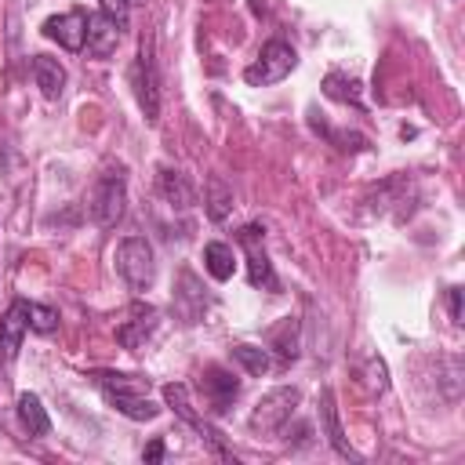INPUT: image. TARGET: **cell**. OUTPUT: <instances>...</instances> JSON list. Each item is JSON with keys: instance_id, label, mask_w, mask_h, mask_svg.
Segmentation results:
<instances>
[{"instance_id": "1", "label": "cell", "mask_w": 465, "mask_h": 465, "mask_svg": "<svg viewBox=\"0 0 465 465\" xmlns=\"http://www.w3.org/2000/svg\"><path fill=\"white\" fill-rule=\"evenodd\" d=\"M91 378H94V385L102 389L105 403H109L113 411H120L124 418H131V421H149V418L160 414V407L149 400V381H142V378H134V374H116V371H94Z\"/></svg>"}, {"instance_id": "2", "label": "cell", "mask_w": 465, "mask_h": 465, "mask_svg": "<svg viewBox=\"0 0 465 465\" xmlns=\"http://www.w3.org/2000/svg\"><path fill=\"white\" fill-rule=\"evenodd\" d=\"M116 272H120V280H124L134 294L149 291L153 280H156V254H153V243H149L145 236H124V240L116 243Z\"/></svg>"}, {"instance_id": "3", "label": "cell", "mask_w": 465, "mask_h": 465, "mask_svg": "<svg viewBox=\"0 0 465 465\" xmlns=\"http://www.w3.org/2000/svg\"><path fill=\"white\" fill-rule=\"evenodd\" d=\"M124 211H127V182H124V171H105L94 182L91 196H87V214H91L94 225L109 229V225H116L124 218Z\"/></svg>"}, {"instance_id": "4", "label": "cell", "mask_w": 465, "mask_h": 465, "mask_svg": "<svg viewBox=\"0 0 465 465\" xmlns=\"http://www.w3.org/2000/svg\"><path fill=\"white\" fill-rule=\"evenodd\" d=\"M294 65H298V51L287 40H269V44H262L258 58L243 69V80L251 87H269V84H280L283 76H291Z\"/></svg>"}, {"instance_id": "5", "label": "cell", "mask_w": 465, "mask_h": 465, "mask_svg": "<svg viewBox=\"0 0 465 465\" xmlns=\"http://www.w3.org/2000/svg\"><path fill=\"white\" fill-rule=\"evenodd\" d=\"M298 400H302V392H298L294 385L269 389V392L254 403V411H251V429H254V432H262V436L280 432V429L291 421V414H294Z\"/></svg>"}, {"instance_id": "6", "label": "cell", "mask_w": 465, "mask_h": 465, "mask_svg": "<svg viewBox=\"0 0 465 465\" xmlns=\"http://www.w3.org/2000/svg\"><path fill=\"white\" fill-rule=\"evenodd\" d=\"M131 87L138 98V109L145 113L149 124L160 120V76H156V62H153V40H142L138 58L131 65Z\"/></svg>"}, {"instance_id": "7", "label": "cell", "mask_w": 465, "mask_h": 465, "mask_svg": "<svg viewBox=\"0 0 465 465\" xmlns=\"http://www.w3.org/2000/svg\"><path fill=\"white\" fill-rule=\"evenodd\" d=\"M163 400H167V407H174V414H178V418H185V421L200 432V440L211 447V454H218V458L232 461V454H229V450H225V443H222V432H218V429H211V425L193 411V403H189V389H185V385H178V381L163 385Z\"/></svg>"}, {"instance_id": "8", "label": "cell", "mask_w": 465, "mask_h": 465, "mask_svg": "<svg viewBox=\"0 0 465 465\" xmlns=\"http://www.w3.org/2000/svg\"><path fill=\"white\" fill-rule=\"evenodd\" d=\"M262 225H243L240 232H236V240H240V247L247 251V280H251V287H265V291H276V272H272V265H269V254H265V247H262Z\"/></svg>"}, {"instance_id": "9", "label": "cell", "mask_w": 465, "mask_h": 465, "mask_svg": "<svg viewBox=\"0 0 465 465\" xmlns=\"http://www.w3.org/2000/svg\"><path fill=\"white\" fill-rule=\"evenodd\" d=\"M200 389H203L207 407H211L214 414H222V411H229V407L236 403V396H240V378H232L225 367H207L203 378H200Z\"/></svg>"}, {"instance_id": "10", "label": "cell", "mask_w": 465, "mask_h": 465, "mask_svg": "<svg viewBox=\"0 0 465 465\" xmlns=\"http://www.w3.org/2000/svg\"><path fill=\"white\" fill-rule=\"evenodd\" d=\"M44 36L58 40L65 51H80L87 40V15L84 11H65V15H51L44 22Z\"/></svg>"}, {"instance_id": "11", "label": "cell", "mask_w": 465, "mask_h": 465, "mask_svg": "<svg viewBox=\"0 0 465 465\" xmlns=\"http://www.w3.org/2000/svg\"><path fill=\"white\" fill-rule=\"evenodd\" d=\"M25 331H29V302H25V298H15L11 309L0 316V349H4L7 360L18 356Z\"/></svg>"}, {"instance_id": "12", "label": "cell", "mask_w": 465, "mask_h": 465, "mask_svg": "<svg viewBox=\"0 0 465 465\" xmlns=\"http://www.w3.org/2000/svg\"><path fill=\"white\" fill-rule=\"evenodd\" d=\"M120 25L105 15V11H94V15H87V54H94V58H109L113 51H116V44H120Z\"/></svg>"}, {"instance_id": "13", "label": "cell", "mask_w": 465, "mask_h": 465, "mask_svg": "<svg viewBox=\"0 0 465 465\" xmlns=\"http://www.w3.org/2000/svg\"><path fill=\"white\" fill-rule=\"evenodd\" d=\"M156 323H160V320H156V309H149V305H145V309L134 305V309H131V320L116 327V341H120L124 349H142L145 338L156 331Z\"/></svg>"}, {"instance_id": "14", "label": "cell", "mask_w": 465, "mask_h": 465, "mask_svg": "<svg viewBox=\"0 0 465 465\" xmlns=\"http://www.w3.org/2000/svg\"><path fill=\"white\" fill-rule=\"evenodd\" d=\"M33 80L40 87V94L47 102H58L62 91H65V69L58 58H47V54H33Z\"/></svg>"}, {"instance_id": "15", "label": "cell", "mask_w": 465, "mask_h": 465, "mask_svg": "<svg viewBox=\"0 0 465 465\" xmlns=\"http://www.w3.org/2000/svg\"><path fill=\"white\" fill-rule=\"evenodd\" d=\"M156 189H160V196H163L171 207H193V203H196V189H193L189 178H185L182 171H174V167H160V171H156Z\"/></svg>"}, {"instance_id": "16", "label": "cell", "mask_w": 465, "mask_h": 465, "mask_svg": "<svg viewBox=\"0 0 465 465\" xmlns=\"http://www.w3.org/2000/svg\"><path fill=\"white\" fill-rule=\"evenodd\" d=\"M320 414H323V432H327V440H331V447L341 454V458H356V450L349 447V440H345V432H341V421H338V407H334V392L331 389H323L320 392Z\"/></svg>"}, {"instance_id": "17", "label": "cell", "mask_w": 465, "mask_h": 465, "mask_svg": "<svg viewBox=\"0 0 465 465\" xmlns=\"http://www.w3.org/2000/svg\"><path fill=\"white\" fill-rule=\"evenodd\" d=\"M203 207H207V218H211V222H225V218L232 214V189L225 185V178H218V174L207 178Z\"/></svg>"}, {"instance_id": "18", "label": "cell", "mask_w": 465, "mask_h": 465, "mask_svg": "<svg viewBox=\"0 0 465 465\" xmlns=\"http://www.w3.org/2000/svg\"><path fill=\"white\" fill-rule=\"evenodd\" d=\"M203 269H207L218 283L232 280V272H236V254H232V247L222 243V240H211V243L203 247Z\"/></svg>"}, {"instance_id": "19", "label": "cell", "mask_w": 465, "mask_h": 465, "mask_svg": "<svg viewBox=\"0 0 465 465\" xmlns=\"http://www.w3.org/2000/svg\"><path fill=\"white\" fill-rule=\"evenodd\" d=\"M18 418H22V429L29 436H47L51 432V418H47L40 396H33V392H22L18 396Z\"/></svg>"}, {"instance_id": "20", "label": "cell", "mask_w": 465, "mask_h": 465, "mask_svg": "<svg viewBox=\"0 0 465 465\" xmlns=\"http://www.w3.org/2000/svg\"><path fill=\"white\" fill-rule=\"evenodd\" d=\"M323 94L341 102V105H363V94H360V80L349 76V73H327L323 76Z\"/></svg>"}, {"instance_id": "21", "label": "cell", "mask_w": 465, "mask_h": 465, "mask_svg": "<svg viewBox=\"0 0 465 465\" xmlns=\"http://www.w3.org/2000/svg\"><path fill=\"white\" fill-rule=\"evenodd\" d=\"M232 360H236V363H240L247 374H254V378H262V374L272 367L269 352H265V349H258V345H247V341L232 345Z\"/></svg>"}, {"instance_id": "22", "label": "cell", "mask_w": 465, "mask_h": 465, "mask_svg": "<svg viewBox=\"0 0 465 465\" xmlns=\"http://www.w3.org/2000/svg\"><path fill=\"white\" fill-rule=\"evenodd\" d=\"M312 127H316L320 134H327L341 153H363V149H367V138H363L360 131H331V127H327L323 120H316V116H312Z\"/></svg>"}, {"instance_id": "23", "label": "cell", "mask_w": 465, "mask_h": 465, "mask_svg": "<svg viewBox=\"0 0 465 465\" xmlns=\"http://www.w3.org/2000/svg\"><path fill=\"white\" fill-rule=\"evenodd\" d=\"M29 331H36V334L58 331V309L40 305V302H29Z\"/></svg>"}, {"instance_id": "24", "label": "cell", "mask_w": 465, "mask_h": 465, "mask_svg": "<svg viewBox=\"0 0 465 465\" xmlns=\"http://www.w3.org/2000/svg\"><path fill=\"white\" fill-rule=\"evenodd\" d=\"M294 320H283L276 331H272V345H280V356L283 360H294L298 356V338H294Z\"/></svg>"}, {"instance_id": "25", "label": "cell", "mask_w": 465, "mask_h": 465, "mask_svg": "<svg viewBox=\"0 0 465 465\" xmlns=\"http://www.w3.org/2000/svg\"><path fill=\"white\" fill-rule=\"evenodd\" d=\"M363 378H367V389H371V392H385V389H389V367H385V360H381V356H367Z\"/></svg>"}, {"instance_id": "26", "label": "cell", "mask_w": 465, "mask_h": 465, "mask_svg": "<svg viewBox=\"0 0 465 465\" xmlns=\"http://www.w3.org/2000/svg\"><path fill=\"white\" fill-rule=\"evenodd\" d=\"M102 11H105L120 29H127V11H131L127 0H102Z\"/></svg>"}, {"instance_id": "27", "label": "cell", "mask_w": 465, "mask_h": 465, "mask_svg": "<svg viewBox=\"0 0 465 465\" xmlns=\"http://www.w3.org/2000/svg\"><path fill=\"white\" fill-rule=\"evenodd\" d=\"M163 454H167V447H163V440L156 436V440H149V443H145V450H142V461L156 465V461H163Z\"/></svg>"}, {"instance_id": "28", "label": "cell", "mask_w": 465, "mask_h": 465, "mask_svg": "<svg viewBox=\"0 0 465 465\" xmlns=\"http://www.w3.org/2000/svg\"><path fill=\"white\" fill-rule=\"evenodd\" d=\"M447 302H450V320H454V323H461V287H450Z\"/></svg>"}, {"instance_id": "29", "label": "cell", "mask_w": 465, "mask_h": 465, "mask_svg": "<svg viewBox=\"0 0 465 465\" xmlns=\"http://www.w3.org/2000/svg\"><path fill=\"white\" fill-rule=\"evenodd\" d=\"M127 4H131V7H134V4H145V0H127Z\"/></svg>"}]
</instances>
